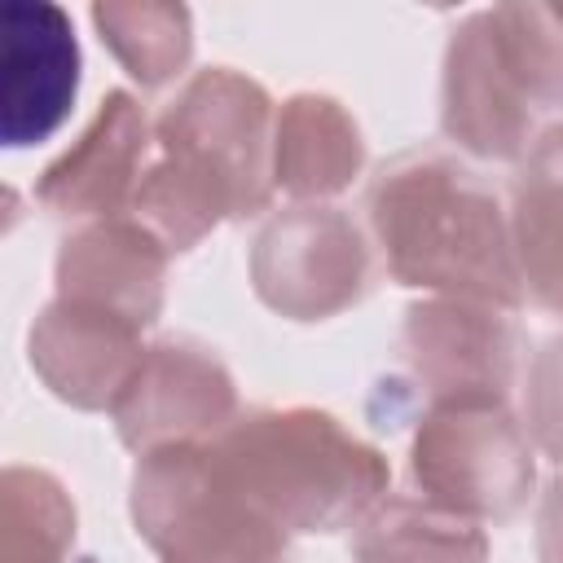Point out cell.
I'll use <instances>...</instances> for the list:
<instances>
[{
	"label": "cell",
	"mask_w": 563,
	"mask_h": 563,
	"mask_svg": "<svg viewBox=\"0 0 563 563\" xmlns=\"http://www.w3.org/2000/svg\"><path fill=\"white\" fill-rule=\"evenodd\" d=\"M128 510L158 563H290V532L246 501L211 440L141 453Z\"/></svg>",
	"instance_id": "obj_4"
},
{
	"label": "cell",
	"mask_w": 563,
	"mask_h": 563,
	"mask_svg": "<svg viewBox=\"0 0 563 563\" xmlns=\"http://www.w3.org/2000/svg\"><path fill=\"white\" fill-rule=\"evenodd\" d=\"M356 563H488L479 523L431 506L427 497H383L352 537Z\"/></svg>",
	"instance_id": "obj_16"
},
{
	"label": "cell",
	"mask_w": 563,
	"mask_h": 563,
	"mask_svg": "<svg viewBox=\"0 0 563 563\" xmlns=\"http://www.w3.org/2000/svg\"><path fill=\"white\" fill-rule=\"evenodd\" d=\"M26 356L57 400L97 413L119 405L123 387L145 361V343L141 330L123 317L53 299L26 334Z\"/></svg>",
	"instance_id": "obj_12"
},
{
	"label": "cell",
	"mask_w": 563,
	"mask_h": 563,
	"mask_svg": "<svg viewBox=\"0 0 563 563\" xmlns=\"http://www.w3.org/2000/svg\"><path fill=\"white\" fill-rule=\"evenodd\" d=\"M277 110L264 84L229 66L194 70L154 119L158 158L145 167L132 216L167 246L189 251L216 224L273 202Z\"/></svg>",
	"instance_id": "obj_1"
},
{
	"label": "cell",
	"mask_w": 563,
	"mask_h": 563,
	"mask_svg": "<svg viewBox=\"0 0 563 563\" xmlns=\"http://www.w3.org/2000/svg\"><path fill=\"white\" fill-rule=\"evenodd\" d=\"M418 497L471 523L515 519L537 484L532 440L506 405H435L409 444Z\"/></svg>",
	"instance_id": "obj_5"
},
{
	"label": "cell",
	"mask_w": 563,
	"mask_h": 563,
	"mask_svg": "<svg viewBox=\"0 0 563 563\" xmlns=\"http://www.w3.org/2000/svg\"><path fill=\"white\" fill-rule=\"evenodd\" d=\"M365 211L391 282L501 312L528 303L510 216L501 211L497 194L453 154H396L378 167Z\"/></svg>",
	"instance_id": "obj_2"
},
{
	"label": "cell",
	"mask_w": 563,
	"mask_h": 563,
	"mask_svg": "<svg viewBox=\"0 0 563 563\" xmlns=\"http://www.w3.org/2000/svg\"><path fill=\"white\" fill-rule=\"evenodd\" d=\"M216 462L282 532L356 528L387 493V457L312 405L246 409L216 440Z\"/></svg>",
	"instance_id": "obj_3"
},
{
	"label": "cell",
	"mask_w": 563,
	"mask_h": 563,
	"mask_svg": "<svg viewBox=\"0 0 563 563\" xmlns=\"http://www.w3.org/2000/svg\"><path fill=\"white\" fill-rule=\"evenodd\" d=\"M79 40L70 13L48 0H4L0 9V145L48 141L79 97Z\"/></svg>",
	"instance_id": "obj_9"
},
{
	"label": "cell",
	"mask_w": 563,
	"mask_h": 563,
	"mask_svg": "<svg viewBox=\"0 0 563 563\" xmlns=\"http://www.w3.org/2000/svg\"><path fill=\"white\" fill-rule=\"evenodd\" d=\"M537 563H563V471L541 493V510H537Z\"/></svg>",
	"instance_id": "obj_21"
},
{
	"label": "cell",
	"mask_w": 563,
	"mask_h": 563,
	"mask_svg": "<svg viewBox=\"0 0 563 563\" xmlns=\"http://www.w3.org/2000/svg\"><path fill=\"white\" fill-rule=\"evenodd\" d=\"M154 128L128 88H110L79 132V141L53 158L35 180V202L53 220H114L132 211L136 185L145 176Z\"/></svg>",
	"instance_id": "obj_11"
},
{
	"label": "cell",
	"mask_w": 563,
	"mask_h": 563,
	"mask_svg": "<svg viewBox=\"0 0 563 563\" xmlns=\"http://www.w3.org/2000/svg\"><path fill=\"white\" fill-rule=\"evenodd\" d=\"M523 431L528 440L563 462V334L541 343L523 383Z\"/></svg>",
	"instance_id": "obj_20"
},
{
	"label": "cell",
	"mask_w": 563,
	"mask_h": 563,
	"mask_svg": "<svg viewBox=\"0 0 563 563\" xmlns=\"http://www.w3.org/2000/svg\"><path fill=\"white\" fill-rule=\"evenodd\" d=\"M101 44L114 53V62L141 84L163 88L172 84L194 53V18L185 4H158V0H110L88 9Z\"/></svg>",
	"instance_id": "obj_17"
},
{
	"label": "cell",
	"mask_w": 563,
	"mask_h": 563,
	"mask_svg": "<svg viewBox=\"0 0 563 563\" xmlns=\"http://www.w3.org/2000/svg\"><path fill=\"white\" fill-rule=\"evenodd\" d=\"M506 216L523 295L563 317V123L545 128L519 163Z\"/></svg>",
	"instance_id": "obj_15"
},
{
	"label": "cell",
	"mask_w": 563,
	"mask_h": 563,
	"mask_svg": "<svg viewBox=\"0 0 563 563\" xmlns=\"http://www.w3.org/2000/svg\"><path fill=\"white\" fill-rule=\"evenodd\" d=\"M440 132L484 163H523L545 132L506 75L484 9L462 18L449 35L440 70Z\"/></svg>",
	"instance_id": "obj_10"
},
{
	"label": "cell",
	"mask_w": 563,
	"mask_h": 563,
	"mask_svg": "<svg viewBox=\"0 0 563 563\" xmlns=\"http://www.w3.org/2000/svg\"><path fill=\"white\" fill-rule=\"evenodd\" d=\"M400 347L422 405H506L519 369V330L501 308L422 299L405 308Z\"/></svg>",
	"instance_id": "obj_7"
},
{
	"label": "cell",
	"mask_w": 563,
	"mask_h": 563,
	"mask_svg": "<svg viewBox=\"0 0 563 563\" xmlns=\"http://www.w3.org/2000/svg\"><path fill=\"white\" fill-rule=\"evenodd\" d=\"M167 255L136 216L79 224L57 251V299L101 308L145 330L167 299Z\"/></svg>",
	"instance_id": "obj_13"
},
{
	"label": "cell",
	"mask_w": 563,
	"mask_h": 563,
	"mask_svg": "<svg viewBox=\"0 0 563 563\" xmlns=\"http://www.w3.org/2000/svg\"><path fill=\"white\" fill-rule=\"evenodd\" d=\"M497 57L523 101L541 114L563 110V4L515 0L484 9Z\"/></svg>",
	"instance_id": "obj_18"
},
{
	"label": "cell",
	"mask_w": 563,
	"mask_h": 563,
	"mask_svg": "<svg viewBox=\"0 0 563 563\" xmlns=\"http://www.w3.org/2000/svg\"><path fill=\"white\" fill-rule=\"evenodd\" d=\"M110 418L132 453L207 444L238 418V387L229 365L207 343L172 334L145 347V361Z\"/></svg>",
	"instance_id": "obj_8"
},
{
	"label": "cell",
	"mask_w": 563,
	"mask_h": 563,
	"mask_svg": "<svg viewBox=\"0 0 563 563\" xmlns=\"http://www.w3.org/2000/svg\"><path fill=\"white\" fill-rule=\"evenodd\" d=\"M4 563H66L75 545V501L40 466H4Z\"/></svg>",
	"instance_id": "obj_19"
},
{
	"label": "cell",
	"mask_w": 563,
	"mask_h": 563,
	"mask_svg": "<svg viewBox=\"0 0 563 563\" xmlns=\"http://www.w3.org/2000/svg\"><path fill=\"white\" fill-rule=\"evenodd\" d=\"M251 286L264 308L290 321H325L369 290V246L339 207L295 202L251 242Z\"/></svg>",
	"instance_id": "obj_6"
},
{
	"label": "cell",
	"mask_w": 563,
	"mask_h": 563,
	"mask_svg": "<svg viewBox=\"0 0 563 563\" xmlns=\"http://www.w3.org/2000/svg\"><path fill=\"white\" fill-rule=\"evenodd\" d=\"M365 167V136L343 101L325 92H295L277 110L273 132V185L295 202H321Z\"/></svg>",
	"instance_id": "obj_14"
}]
</instances>
